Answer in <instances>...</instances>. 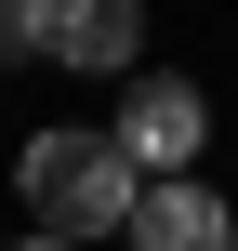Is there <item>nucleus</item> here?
<instances>
[{
	"instance_id": "nucleus-1",
	"label": "nucleus",
	"mask_w": 238,
	"mask_h": 251,
	"mask_svg": "<svg viewBox=\"0 0 238 251\" xmlns=\"http://www.w3.org/2000/svg\"><path fill=\"white\" fill-rule=\"evenodd\" d=\"M13 199L40 212V238L79 251V238H119L146 185H132V159H119L106 132H26V146H13Z\"/></svg>"
},
{
	"instance_id": "nucleus-2",
	"label": "nucleus",
	"mask_w": 238,
	"mask_h": 251,
	"mask_svg": "<svg viewBox=\"0 0 238 251\" xmlns=\"http://www.w3.org/2000/svg\"><path fill=\"white\" fill-rule=\"evenodd\" d=\"M106 146L132 159V185H185L199 146H212V93L199 79H132V106L106 119Z\"/></svg>"
},
{
	"instance_id": "nucleus-3",
	"label": "nucleus",
	"mask_w": 238,
	"mask_h": 251,
	"mask_svg": "<svg viewBox=\"0 0 238 251\" xmlns=\"http://www.w3.org/2000/svg\"><path fill=\"white\" fill-rule=\"evenodd\" d=\"M26 53H53V66H132L146 53V0H26Z\"/></svg>"
},
{
	"instance_id": "nucleus-6",
	"label": "nucleus",
	"mask_w": 238,
	"mask_h": 251,
	"mask_svg": "<svg viewBox=\"0 0 238 251\" xmlns=\"http://www.w3.org/2000/svg\"><path fill=\"white\" fill-rule=\"evenodd\" d=\"M0 251H13V238H0Z\"/></svg>"
},
{
	"instance_id": "nucleus-4",
	"label": "nucleus",
	"mask_w": 238,
	"mask_h": 251,
	"mask_svg": "<svg viewBox=\"0 0 238 251\" xmlns=\"http://www.w3.org/2000/svg\"><path fill=\"white\" fill-rule=\"evenodd\" d=\"M119 238H132V251H238V212L199 185V172H185V185H146Z\"/></svg>"
},
{
	"instance_id": "nucleus-5",
	"label": "nucleus",
	"mask_w": 238,
	"mask_h": 251,
	"mask_svg": "<svg viewBox=\"0 0 238 251\" xmlns=\"http://www.w3.org/2000/svg\"><path fill=\"white\" fill-rule=\"evenodd\" d=\"M13 251H66V238H40V225H26V238H13Z\"/></svg>"
}]
</instances>
